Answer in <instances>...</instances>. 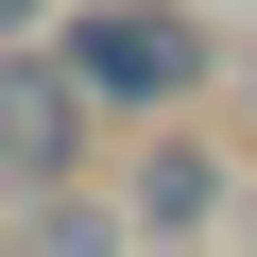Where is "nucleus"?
<instances>
[{
    "mask_svg": "<svg viewBox=\"0 0 257 257\" xmlns=\"http://www.w3.org/2000/svg\"><path fill=\"white\" fill-rule=\"evenodd\" d=\"M35 18H52V0H0V35H35Z\"/></svg>",
    "mask_w": 257,
    "mask_h": 257,
    "instance_id": "4",
    "label": "nucleus"
},
{
    "mask_svg": "<svg viewBox=\"0 0 257 257\" xmlns=\"http://www.w3.org/2000/svg\"><path fill=\"white\" fill-rule=\"evenodd\" d=\"M86 69H0V172H69L86 155Z\"/></svg>",
    "mask_w": 257,
    "mask_h": 257,
    "instance_id": "2",
    "label": "nucleus"
},
{
    "mask_svg": "<svg viewBox=\"0 0 257 257\" xmlns=\"http://www.w3.org/2000/svg\"><path fill=\"white\" fill-rule=\"evenodd\" d=\"M69 69H86L103 103H189V69H206V35H189V18H155V0H103V18L69 35Z\"/></svg>",
    "mask_w": 257,
    "mask_h": 257,
    "instance_id": "1",
    "label": "nucleus"
},
{
    "mask_svg": "<svg viewBox=\"0 0 257 257\" xmlns=\"http://www.w3.org/2000/svg\"><path fill=\"white\" fill-rule=\"evenodd\" d=\"M35 257H120V223H103V206H52V223H35Z\"/></svg>",
    "mask_w": 257,
    "mask_h": 257,
    "instance_id": "3",
    "label": "nucleus"
}]
</instances>
